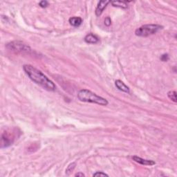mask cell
<instances>
[{
	"instance_id": "2",
	"label": "cell",
	"mask_w": 177,
	"mask_h": 177,
	"mask_svg": "<svg viewBox=\"0 0 177 177\" xmlns=\"http://www.w3.org/2000/svg\"><path fill=\"white\" fill-rule=\"evenodd\" d=\"M78 98L82 102H91L102 106H106L109 104L107 99L104 98L100 95L95 94V93L91 92L88 89H81L78 93Z\"/></svg>"
},
{
	"instance_id": "3",
	"label": "cell",
	"mask_w": 177,
	"mask_h": 177,
	"mask_svg": "<svg viewBox=\"0 0 177 177\" xmlns=\"http://www.w3.org/2000/svg\"><path fill=\"white\" fill-rule=\"evenodd\" d=\"M163 28V26L159 24H145L137 28L135 34L138 37H148L159 32Z\"/></svg>"
},
{
	"instance_id": "1",
	"label": "cell",
	"mask_w": 177,
	"mask_h": 177,
	"mask_svg": "<svg viewBox=\"0 0 177 177\" xmlns=\"http://www.w3.org/2000/svg\"><path fill=\"white\" fill-rule=\"evenodd\" d=\"M23 69L29 78L37 85L41 86L44 89L49 92H54L56 89V86L54 82L48 78L41 71L31 64H25Z\"/></svg>"
},
{
	"instance_id": "11",
	"label": "cell",
	"mask_w": 177,
	"mask_h": 177,
	"mask_svg": "<svg viewBox=\"0 0 177 177\" xmlns=\"http://www.w3.org/2000/svg\"><path fill=\"white\" fill-rule=\"evenodd\" d=\"M110 3L114 7H118L121 8H127L128 7L126 1H111Z\"/></svg>"
},
{
	"instance_id": "7",
	"label": "cell",
	"mask_w": 177,
	"mask_h": 177,
	"mask_svg": "<svg viewBox=\"0 0 177 177\" xmlns=\"http://www.w3.org/2000/svg\"><path fill=\"white\" fill-rule=\"evenodd\" d=\"M2 144H1V147L2 148H5V147H8L12 145L13 143V140H12V138L8 136V135H6V134H3L2 135Z\"/></svg>"
},
{
	"instance_id": "17",
	"label": "cell",
	"mask_w": 177,
	"mask_h": 177,
	"mask_svg": "<svg viewBox=\"0 0 177 177\" xmlns=\"http://www.w3.org/2000/svg\"><path fill=\"white\" fill-rule=\"evenodd\" d=\"M39 5L40 7H42V8H46V7L48 6V2L41 1L39 3Z\"/></svg>"
},
{
	"instance_id": "13",
	"label": "cell",
	"mask_w": 177,
	"mask_h": 177,
	"mask_svg": "<svg viewBox=\"0 0 177 177\" xmlns=\"http://www.w3.org/2000/svg\"><path fill=\"white\" fill-rule=\"evenodd\" d=\"M76 166V163H72L69 164V166L67 167V168L66 169V174H70L71 172H73L75 169V167Z\"/></svg>"
},
{
	"instance_id": "14",
	"label": "cell",
	"mask_w": 177,
	"mask_h": 177,
	"mask_svg": "<svg viewBox=\"0 0 177 177\" xmlns=\"http://www.w3.org/2000/svg\"><path fill=\"white\" fill-rule=\"evenodd\" d=\"M93 176H109V175L103 172H96L93 174Z\"/></svg>"
},
{
	"instance_id": "12",
	"label": "cell",
	"mask_w": 177,
	"mask_h": 177,
	"mask_svg": "<svg viewBox=\"0 0 177 177\" xmlns=\"http://www.w3.org/2000/svg\"><path fill=\"white\" fill-rule=\"evenodd\" d=\"M167 96L170 100H172V101L174 102H177V99H176V92L175 91H170L167 93Z\"/></svg>"
},
{
	"instance_id": "9",
	"label": "cell",
	"mask_w": 177,
	"mask_h": 177,
	"mask_svg": "<svg viewBox=\"0 0 177 177\" xmlns=\"http://www.w3.org/2000/svg\"><path fill=\"white\" fill-rule=\"evenodd\" d=\"M85 41L88 44H96L99 41V38L95 35L90 33V34L86 35L85 37Z\"/></svg>"
},
{
	"instance_id": "6",
	"label": "cell",
	"mask_w": 177,
	"mask_h": 177,
	"mask_svg": "<svg viewBox=\"0 0 177 177\" xmlns=\"http://www.w3.org/2000/svg\"><path fill=\"white\" fill-rule=\"evenodd\" d=\"M110 3V1H100L98 4L97 8L95 9V15L100 16L102 13V12L106 8L108 4Z\"/></svg>"
},
{
	"instance_id": "10",
	"label": "cell",
	"mask_w": 177,
	"mask_h": 177,
	"mask_svg": "<svg viewBox=\"0 0 177 177\" xmlns=\"http://www.w3.org/2000/svg\"><path fill=\"white\" fill-rule=\"evenodd\" d=\"M69 24L71 26H75V27H78L80 26L82 23V19L80 18V17H72L69 19Z\"/></svg>"
},
{
	"instance_id": "15",
	"label": "cell",
	"mask_w": 177,
	"mask_h": 177,
	"mask_svg": "<svg viewBox=\"0 0 177 177\" xmlns=\"http://www.w3.org/2000/svg\"><path fill=\"white\" fill-rule=\"evenodd\" d=\"M111 24V20L109 17H107L105 19V24L107 26H109Z\"/></svg>"
},
{
	"instance_id": "18",
	"label": "cell",
	"mask_w": 177,
	"mask_h": 177,
	"mask_svg": "<svg viewBox=\"0 0 177 177\" xmlns=\"http://www.w3.org/2000/svg\"><path fill=\"white\" fill-rule=\"evenodd\" d=\"M75 176H85V174L83 173H81V172H79V173L76 174Z\"/></svg>"
},
{
	"instance_id": "4",
	"label": "cell",
	"mask_w": 177,
	"mask_h": 177,
	"mask_svg": "<svg viewBox=\"0 0 177 177\" xmlns=\"http://www.w3.org/2000/svg\"><path fill=\"white\" fill-rule=\"evenodd\" d=\"M6 48L11 51L19 53H28L31 52L32 49L29 46L21 41H13L7 44Z\"/></svg>"
},
{
	"instance_id": "8",
	"label": "cell",
	"mask_w": 177,
	"mask_h": 177,
	"mask_svg": "<svg viewBox=\"0 0 177 177\" xmlns=\"http://www.w3.org/2000/svg\"><path fill=\"white\" fill-rule=\"evenodd\" d=\"M115 85H116V87L118 88L119 90L121 91V92L127 93V94H130V88H129L123 81H121L120 80H117L116 82H115Z\"/></svg>"
},
{
	"instance_id": "5",
	"label": "cell",
	"mask_w": 177,
	"mask_h": 177,
	"mask_svg": "<svg viewBox=\"0 0 177 177\" xmlns=\"http://www.w3.org/2000/svg\"><path fill=\"white\" fill-rule=\"evenodd\" d=\"M132 159L135 162L138 163H139L140 165H143V166H154V165L156 164V163H155L154 161H152V160H147V159H142V158L138 157L137 156H133Z\"/></svg>"
},
{
	"instance_id": "16",
	"label": "cell",
	"mask_w": 177,
	"mask_h": 177,
	"mask_svg": "<svg viewBox=\"0 0 177 177\" xmlns=\"http://www.w3.org/2000/svg\"><path fill=\"white\" fill-rule=\"evenodd\" d=\"M161 60L163 62H167L169 60V56L167 54H163L162 55L161 57Z\"/></svg>"
}]
</instances>
